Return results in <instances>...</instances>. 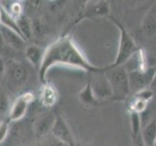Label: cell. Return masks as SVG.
I'll return each mask as SVG.
<instances>
[{
	"mask_svg": "<svg viewBox=\"0 0 156 146\" xmlns=\"http://www.w3.org/2000/svg\"><path fill=\"white\" fill-rule=\"evenodd\" d=\"M1 122H2V121H1V120H0V123H1Z\"/></svg>",
	"mask_w": 156,
	"mask_h": 146,
	"instance_id": "27",
	"label": "cell"
},
{
	"mask_svg": "<svg viewBox=\"0 0 156 146\" xmlns=\"http://www.w3.org/2000/svg\"><path fill=\"white\" fill-rule=\"evenodd\" d=\"M79 99L84 104L87 105H95L97 104V99L94 96V92H93L92 87L89 80L87 81L86 86L83 88V90L79 92Z\"/></svg>",
	"mask_w": 156,
	"mask_h": 146,
	"instance_id": "16",
	"label": "cell"
},
{
	"mask_svg": "<svg viewBox=\"0 0 156 146\" xmlns=\"http://www.w3.org/2000/svg\"><path fill=\"white\" fill-rule=\"evenodd\" d=\"M16 22H17V26L19 28V31L21 33V35L23 38L28 42L30 40L31 35H32V23L29 19L26 17L21 15L20 17L16 18Z\"/></svg>",
	"mask_w": 156,
	"mask_h": 146,
	"instance_id": "14",
	"label": "cell"
},
{
	"mask_svg": "<svg viewBox=\"0 0 156 146\" xmlns=\"http://www.w3.org/2000/svg\"><path fill=\"white\" fill-rule=\"evenodd\" d=\"M33 99V95L31 92H24L19 96L13 104L10 107L8 119L10 122H17L23 119L28 110L29 104Z\"/></svg>",
	"mask_w": 156,
	"mask_h": 146,
	"instance_id": "7",
	"label": "cell"
},
{
	"mask_svg": "<svg viewBox=\"0 0 156 146\" xmlns=\"http://www.w3.org/2000/svg\"><path fill=\"white\" fill-rule=\"evenodd\" d=\"M106 66L101 71L92 72L88 75V80H89L93 92L97 100L101 99H112L113 94L107 77L105 75Z\"/></svg>",
	"mask_w": 156,
	"mask_h": 146,
	"instance_id": "4",
	"label": "cell"
},
{
	"mask_svg": "<svg viewBox=\"0 0 156 146\" xmlns=\"http://www.w3.org/2000/svg\"><path fill=\"white\" fill-rule=\"evenodd\" d=\"M55 65L79 68L88 73L101 71L105 68V66L98 67L91 64L69 36L58 38L44 51L42 62L39 68V78L43 83H46L48 71Z\"/></svg>",
	"mask_w": 156,
	"mask_h": 146,
	"instance_id": "1",
	"label": "cell"
},
{
	"mask_svg": "<svg viewBox=\"0 0 156 146\" xmlns=\"http://www.w3.org/2000/svg\"><path fill=\"white\" fill-rule=\"evenodd\" d=\"M134 142H135L136 146H145L144 143V141H143V139H141V135H140L136 138H135Z\"/></svg>",
	"mask_w": 156,
	"mask_h": 146,
	"instance_id": "23",
	"label": "cell"
},
{
	"mask_svg": "<svg viewBox=\"0 0 156 146\" xmlns=\"http://www.w3.org/2000/svg\"><path fill=\"white\" fill-rule=\"evenodd\" d=\"M0 35L7 45L11 46L14 49H17L19 51L23 50V49L26 50V45L27 42L18 32L12 30L11 28L0 24Z\"/></svg>",
	"mask_w": 156,
	"mask_h": 146,
	"instance_id": "9",
	"label": "cell"
},
{
	"mask_svg": "<svg viewBox=\"0 0 156 146\" xmlns=\"http://www.w3.org/2000/svg\"><path fill=\"white\" fill-rule=\"evenodd\" d=\"M140 135L145 146H154L156 142V119H152L141 129Z\"/></svg>",
	"mask_w": 156,
	"mask_h": 146,
	"instance_id": "12",
	"label": "cell"
},
{
	"mask_svg": "<svg viewBox=\"0 0 156 146\" xmlns=\"http://www.w3.org/2000/svg\"><path fill=\"white\" fill-rule=\"evenodd\" d=\"M109 13V6L108 3L105 1L98 2L88 9L87 16L88 17H102Z\"/></svg>",
	"mask_w": 156,
	"mask_h": 146,
	"instance_id": "15",
	"label": "cell"
},
{
	"mask_svg": "<svg viewBox=\"0 0 156 146\" xmlns=\"http://www.w3.org/2000/svg\"><path fill=\"white\" fill-rule=\"evenodd\" d=\"M44 51L35 45H29L24 50V55L27 58V61L30 62V64L35 68H40L42 58H43Z\"/></svg>",
	"mask_w": 156,
	"mask_h": 146,
	"instance_id": "13",
	"label": "cell"
},
{
	"mask_svg": "<svg viewBox=\"0 0 156 146\" xmlns=\"http://www.w3.org/2000/svg\"><path fill=\"white\" fill-rule=\"evenodd\" d=\"M6 69H7V62L5 61V60L2 57H0V84H1V82L5 78V75H6Z\"/></svg>",
	"mask_w": 156,
	"mask_h": 146,
	"instance_id": "22",
	"label": "cell"
},
{
	"mask_svg": "<svg viewBox=\"0 0 156 146\" xmlns=\"http://www.w3.org/2000/svg\"><path fill=\"white\" fill-rule=\"evenodd\" d=\"M10 102L7 95L4 92H0V116L6 115L10 110Z\"/></svg>",
	"mask_w": 156,
	"mask_h": 146,
	"instance_id": "19",
	"label": "cell"
},
{
	"mask_svg": "<svg viewBox=\"0 0 156 146\" xmlns=\"http://www.w3.org/2000/svg\"><path fill=\"white\" fill-rule=\"evenodd\" d=\"M110 19H111V22L118 27L120 31L118 52H117L115 61L110 64V66L115 67V66L124 65L140 49L136 46L133 37H132L130 35V33L127 31V29L122 26L119 22H117L114 18H110Z\"/></svg>",
	"mask_w": 156,
	"mask_h": 146,
	"instance_id": "3",
	"label": "cell"
},
{
	"mask_svg": "<svg viewBox=\"0 0 156 146\" xmlns=\"http://www.w3.org/2000/svg\"><path fill=\"white\" fill-rule=\"evenodd\" d=\"M105 75L108 80L114 100H123L131 92L129 73L124 65L112 67L106 66Z\"/></svg>",
	"mask_w": 156,
	"mask_h": 146,
	"instance_id": "2",
	"label": "cell"
},
{
	"mask_svg": "<svg viewBox=\"0 0 156 146\" xmlns=\"http://www.w3.org/2000/svg\"><path fill=\"white\" fill-rule=\"evenodd\" d=\"M154 146H156V142H155V144H154Z\"/></svg>",
	"mask_w": 156,
	"mask_h": 146,
	"instance_id": "26",
	"label": "cell"
},
{
	"mask_svg": "<svg viewBox=\"0 0 156 146\" xmlns=\"http://www.w3.org/2000/svg\"><path fill=\"white\" fill-rule=\"evenodd\" d=\"M151 85H152L154 88H156V75H155V77H154V80H153L152 84H151Z\"/></svg>",
	"mask_w": 156,
	"mask_h": 146,
	"instance_id": "24",
	"label": "cell"
},
{
	"mask_svg": "<svg viewBox=\"0 0 156 146\" xmlns=\"http://www.w3.org/2000/svg\"><path fill=\"white\" fill-rule=\"evenodd\" d=\"M52 135L55 136L56 138L62 140V142H65L70 146H73L74 144V138L71 134V130L69 127L66 124V122L62 116L57 115L55 123L53 125V128L51 130Z\"/></svg>",
	"mask_w": 156,
	"mask_h": 146,
	"instance_id": "8",
	"label": "cell"
},
{
	"mask_svg": "<svg viewBox=\"0 0 156 146\" xmlns=\"http://www.w3.org/2000/svg\"><path fill=\"white\" fill-rule=\"evenodd\" d=\"M41 143L42 146H70L65 142H62V140L56 138L55 136L49 134L45 135L44 137L41 138Z\"/></svg>",
	"mask_w": 156,
	"mask_h": 146,
	"instance_id": "18",
	"label": "cell"
},
{
	"mask_svg": "<svg viewBox=\"0 0 156 146\" xmlns=\"http://www.w3.org/2000/svg\"><path fill=\"white\" fill-rule=\"evenodd\" d=\"M141 28L147 37L156 36V3L146 12L141 23Z\"/></svg>",
	"mask_w": 156,
	"mask_h": 146,
	"instance_id": "11",
	"label": "cell"
},
{
	"mask_svg": "<svg viewBox=\"0 0 156 146\" xmlns=\"http://www.w3.org/2000/svg\"><path fill=\"white\" fill-rule=\"evenodd\" d=\"M56 116L53 113H44L40 115L34 122L33 129L34 133L38 137H44L45 135L51 133L53 125L55 123Z\"/></svg>",
	"mask_w": 156,
	"mask_h": 146,
	"instance_id": "10",
	"label": "cell"
},
{
	"mask_svg": "<svg viewBox=\"0 0 156 146\" xmlns=\"http://www.w3.org/2000/svg\"><path fill=\"white\" fill-rule=\"evenodd\" d=\"M130 121H131V130L133 139L136 138L141 134V117L140 113L136 111L132 110L130 114Z\"/></svg>",
	"mask_w": 156,
	"mask_h": 146,
	"instance_id": "17",
	"label": "cell"
},
{
	"mask_svg": "<svg viewBox=\"0 0 156 146\" xmlns=\"http://www.w3.org/2000/svg\"><path fill=\"white\" fill-rule=\"evenodd\" d=\"M1 14H2V7L0 6V23H1Z\"/></svg>",
	"mask_w": 156,
	"mask_h": 146,
	"instance_id": "25",
	"label": "cell"
},
{
	"mask_svg": "<svg viewBox=\"0 0 156 146\" xmlns=\"http://www.w3.org/2000/svg\"><path fill=\"white\" fill-rule=\"evenodd\" d=\"M136 99H140V100H143L144 102H147L151 97L153 96V92L151 90H148V89H145V90H143L139 92H136L135 94Z\"/></svg>",
	"mask_w": 156,
	"mask_h": 146,
	"instance_id": "20",
	"label": "cell"
},
{
	"mask_svg": "<svg viewBox=\"0 0 156 146\" xmlns=\"http://www.w3.org/2000/svg\"><path fill=\"white\" fill-rule=\"evenodd\" d=\"M6 81L8 87L15 91L22 88L27 81L28 72L27 67L19 61H11L7 63L6 69Z\"/></svg>",
	"mask_w": 156,
	"mask_h": 146,
	"instance_id": "5",
	"label": "cell"
},
{
	"mask_svg": "<svg viewBox=\"0 0 156 146\" xmlns=\"http://www.w3.org/2000/svg\"><path fill=\"white\" fill-rule=\"evenodd\" d=\"M129 81H130V90L134 94H136L143 90H145L149 85L152 84L154 77L156 75L155 68L146 67L144 69H139L130 71Z\"/></svg>",
	"mask_w": 156,
	"mask_h": 146,
	"instance_id": "6",
	"label": "cell"
},
{
	"mask_svg": "<svg viewBox=\"0 0 156 146\" xmlns=\"http://www.w3.org/2000/svg\"><path fill=\"white\" fill-rule=\"evenodd\" d=\"M9 133V123L6 121H2L0 123V143L6 139Z\"/></svg>",
	"mask_w": 156,
	"mask_h": 146,
	"instance_id": "21",
	"label": "cell"
}]
</instances>
